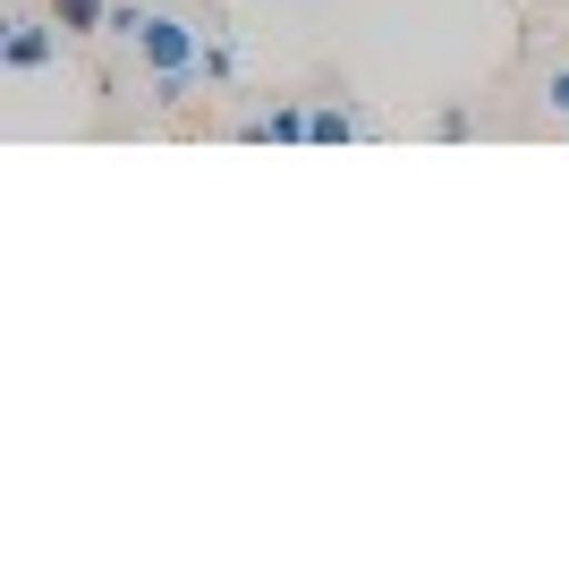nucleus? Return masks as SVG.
<instances>
[{"mask_svg":"<svg viewBox=\"0 0 569 569\" xmlns=\"http://www.w3.org/2000/svg\"><path fill=\"white\" fill-rule=\"evenodd\" d=\"M137 51H144V69H153V77H179V69H196V60H204V34H196L188 18H162V9H144Z\"/></svg>","mask_w":569,"mask_h":569,"instance_id":"1","label":"nucleus"},{"mask_svg":"<svg viewBox=\"0 0 569 569\" xmlns=\"http://www.w3.org/2000/svg\"><path fill=\"white\" fill-rule=\"evenodd\" d=\"M0 60H9V77H34V69H51V60H60V26H9Z\"/></svg>","mask_w":569,"mask_h":569,"instance_id":"2","label":"nucleus"},{"mask_svg":"<svg viewBox=\"0 0 569 569\" xmlns=\"http://www.w3.org/2000/svg\"><path fill=\"white\" fill-rule=\"evenodd\" d=\"M298 137H315V111H307V102H272L263 119H247V144H298Z\"/></svg>","mask_w":569,"mask_h":569,"instance_id":"3","label":"nucleus"},{"mask_svg":"<svg viewBox=\"0 0 569 569\" xmlns=\"http://www.w3.org/2000/svg\"><path fill=\"white\" fill-rule=\"evenodd\" d=\"M60 34H111V0H51Z\"/></svg>","mask_w":569,"mask_h":569,"instance_id":"4","label":"nucleus"},{"mask_svg":"<svg viewBox=\"0 0 569 569\" xmlns=\"http://www.w3.org/2000/svg\"><path fill=\"white\" fill-rule=\"evenodd\" d=\"M349 137H357V111L323 102V111H315V144H349Z\"/></svg>","mask_w":569,"mask_h":569,"instance_id":"5","label":"nucleus"},{"mask_svg":"<svg viewBox=\"0 0 569 569\" xmlns=\"http://www.w3.org/2000/svg\"><path fill=\"white\" fill-rule=\"evenodd\" d=\"M196 69H204V77H213V86H221V77H230L238 60H230V43H204V60H196Z\"/></svg>","mask_w":569,"mask_h":569,"instance_id":"6","label":"nucleus"},{"mask_svg":"<svg viewBox=\"0 0 569 569\" xmlns=\"http://www.w3.org/2000/svg\"><path fill=\"white\" fill-rule=\"evenodd\" d=\"M545 102H552V111L569 119V69H552V77H545Z\"/></svg>","mask_w":569,"mask_h":569,"instance_id":"7","label":"nucleus"}]
</instances>
